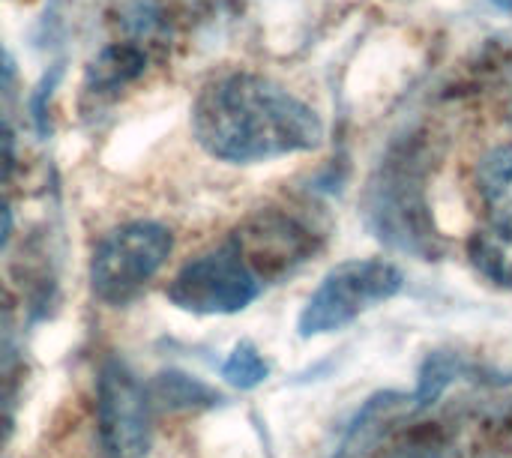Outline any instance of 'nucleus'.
<instances>
[{"label":"nucleus","instance_id":"nucleus-14","mask_svg":"<svg viewBox=\"0 0 512 458\" xmlns=\"http://www.w3.org/2000/svg\"><path fill=\"white\" fill-rule=\"evenodd\" d=\"M9 231H12V216H9L6 201L0 198V249H3V246H6V240H9Z\"/></svg>","mask_w":512,"mask_h":458},{"label":"nucleus","instance_id":"nucleus-8","mask_svg":"<svg viewBox=\"0 0 512 458\" xmlns=\"http://www.w3.org/2000/svg\"><path fill=\"white\" fill-rule=\"evenodd\" d=\"M147 66V54L132 45V42H117L108 45L96 54V60L87 69V93L90 96H108L117 93L120 87H126L129 81H135Z\"/></svg>","mask_w":512,"mask_h":458},{"label":"nucleus","instance_id":"nucleus-5","mask_svg":"<svg viewBox=\"0 0 512 458\" xmlns=\"http://www.w3.org/2000/svg\"><path fill=\"white\" fill-rule=\"evenodd\" d=\"M99 441L108 458H147L150 453V402L135 375L108 360L99 372L96 393Z\"/></svg>","mask_w":512,"mask_h":458},{"label":"nucleus","instance_id":"nucleus-1","mask_svg":"<svg viewBox=\"0 0 512 458\" xmlns=\"http://www.w3.org/2000/svg\"><path fill=\"white\" fill-rule=\"evenodd\" d=\"M192 132L210 156L240 165L315 150L324 141V123L303 99L252 72L207 84L192 108Z\"/></svg>","mask_w":512,"mask_h":458},{"label":"nucleus","instance_id":"nucleus-3","mask_svg":"<svg viewBox=\"0 0 512 458\" xmlns=\"http://www.w3.org/2000/svg\"><path fill=\"white\" fill-rule=\"evenodd\" d=\"M171 231L159 222L114 228L90 261V285L102 303L126 306L162 270L171 255Z\"/></svg>","mask_w":512,"mask_h":458},{"label":"nucleus","instance_id":"nucleus-10","mask_svg":"<svg viewBox=\"0 0 512 458\" xmlns=\"http://www.w3.org/2000/svg\"><path fill=\"white\" fill-rule=\"evenodd\" d=\"M222 375H225V381H228L231 387H237V390H252V387H258V384L270 375V369H267L264 357L258 354V348H255L252 342H240V345L231 351V357L225 360Z\"/></svg>","mask_w":512,"mask_h":458},{"label":"nucleus","instance_id":"nucleus-2","mask_svg":"<svg viewBox=\"0 0 512 458\" xmlns=\"http://www.w3.org/2000/svg\"><path fill=\"white\" fill-rule=\"evenodd\" d=\"M402 291V270L381 258H360L333 267L309 297L300 315V336L312 339L321 333L342 330L372 306Z\"/></svg>","mask_w":512,"mask_h":458},{"label":"nucleus","instance_id":"nucleus-7","mask_svg":"<svg viewBox=\"0 0 512 458\" xmlns=\"http://www.w3.org/2000/svg\"><path fill=\"white\" fill-rule=\"evenodd\" d=\"M477 189L492 225L512 228V144L495 147L477 168Z\"/></svg>","mask_w":512,"mask_h":458},{"label":"nucleus","instance_id":"nucleus-13","mask_svg":"<svg viewBox=\"0 0 512 458\" xmlns=\"http://www.w3.org/2000/svg\"><path fill=\"white\" fill-rule=\"evenodd\" d=\"M12 78H15V63H12V57L6 54V48L0 45V90H6V87L12 84Z\"/></svg>","mask_w":512,"mask_h":458},{"label":"nucleus","instance_id":"nucleus-9","mask_svg":"<svg viewBox=\"0 0 512 458\" xmlns=\"http://www.w3.org/2000/svg\"><path fill=\"white\" fill-rule=\"evenodd\" d=\"M471 264L495 285L512 288V228L489 225L468 243Z\"/></svg>","mask_w":512,"mask_h":458},{"label":"nucleus","instance_id":"nucleus-12","mask_svg":"<svg viewBox=\"0 0 512 458\" xmlns=\"http://www.w3.org/2000/svg\"><path fill=\"white\" fill-rule=\"evenodd\" d=\"M15 168V138H12V129L0 120V183L9 180Z\"/></svg>","mask_w":512,"mask_h":458},{"label":"nucleus","instance_id":"nucleus-11","mask_svg":"<svg viewBox=\"0 0 512 458\" xmlns=\"http://www.w3.org/2000/svg\"><path fill=\"white\" fill-rule=\"evenodd\" d=\"M453 372H456V369H453V360H450V357H444V354L432 357V360L423 366V375H420V393H417L420 405H429V402L450 384Z\"/></svg>","mask_w":512,"mask_h":458},{"label":"nucleus","instance_id":"nucleus-15","mask_svg":"<svg viewBox=\"0 0 512 458\" xmlns=\"http://www.w3.org/2000/svg\"><path fill=\"white\" fill-rule=\"evenodd\" d=\"M495 3H498L501 9H507V12H512V0H495Z\"/></svg>","mask_w":512,"mask_h":458},{"label":"nucleus","instance_id":"nucleus-4","mask_svg":"<svg viewBox=\"0 0 512 458\" xmlns=\"http://www.w3.org/2000/svg\"><path fill=\"white\" fill-rule=\"evenodd\" d=\"M261 288L264 285L243 261L240 249L228 240L219 249L189 261L174 276L168 300L192 315H234L246 309Z\"/></svg>","mask_w":512,"mask_h":458},{"label":"nucleus","instance_id":"nucleus-6","mask_svg":"<svg viewBox=\"0 0 512 458\" xmlns=\"http://www.w3.org/2000/svg\"><path fill=\"white\" fill-rule=\"evenodd\" d=\"M231 243L240 249L243 261L252 267L261 285L267 279H279L282 273L306 261V255L312 252L306 228L276 210L252 216L243 228L231 234Z\"/></svg>","mask_w":512,"mask_h":458}]
</instances>
